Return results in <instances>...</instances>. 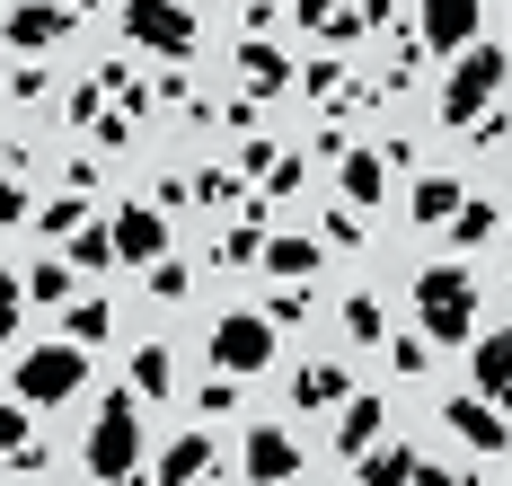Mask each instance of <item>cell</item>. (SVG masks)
<instances>
[{
	"label": "cell",
	"instance_id": "obj_1",
	"mask_svg": "<svg viewBox=\"0 0 512 486\" xmlns=\"http://www.w3.org/2000/svg\"><path fill=\"white\" fill-rule=\"evenodd\" d=\"M415 327L433 345H468L477 336V274L460 257H433V266L415 274Z\"/></svg>",
	"mask_w": 512,
	"mask_h": 486
},
{
	"label": "cell",
	"instance_id": "obj_2",
	"mask_svg": "<svg viewBox=\"0 0 512 486\" xmlns=\"http://www.w3.org/2000/svg\"><path fill=\"white\" fill-rule=\"evenodd\" d=\"M142 398H133V380L115 389V398H98V425H89V442H80V460H89V478H133L142 469Z\"/></svg>",
	"mask_w": 512,
	"mask_h": 486
},
{
	"label": "cell",
	"instance_id": "obj_3",
	"mask_svg": "<svg viewBox=\"0 0 512 486\" xmlns=\"http://www.w3.org/2000/svg\"><path fill=\"white\" fill-rule=\"evenodd\" d=\"M124 45H151V54L186 62L195 45H204V18H195V0H124Z\"/></svg>",
	"mask_w": 512,
	"mask_h": 486
},
{
	"label": "cell",
	"instance_id": "obj_4",
	"mask_svg": "<svg viewBox=\"0 0 512 486\" xmlns=\"http://www.w3.org/2000/svg\"><path fill=\"white\" fill-rule=\"evenodd\" d=\"M89 389V345H71V336H53L36 345L27 363H18V398L27 407H62V398H80Z\"/></svg>",
	"mask_w": 512,
	"mask_h": 486
},
{
	"label": "cell",
	"instance_id": "obj_5",
	"mask_svg": "<svg viewBox=\"0 0 512 486\" xmlns=\"http://www.w3.org/2000/svg\"><path fill=\"white\" fill-rule=\"evenodd\" d=\"M495 89H504V45H477V36H468V45H460V71H451V89H442V115L468 133L477 115L495 107Z\"/></svg>",
	"mask_w": 512,
	"mask_h": 486
},
{
	"label": "cell",
	"instance_id": "obj_6",
	"mask_svg": "<svg viewBox=\"0 0 512 486\" xmlns=\"http://www.w3.org/2000/svg\"><path fill=\"white\" fill-rule=\"evenodd\" d=\"M212 372H230V380H248V372H265L274 363V319L265 310H230V319L212 327Z\"/></svg>",
	"mask_w": 512,
	"mask_h": 486
},
{
	"label": "cell",
	"instance_id": "obj_7",
	"mask_svg": "<svg viewBox=\"0 0 512 486\" xmlns=\"http://www.w3.org/2000/svg\"><path fill=\"white\" fill-rule=\"evenodd\" d=\"M362 486H460V469H433L415 442H371V451H354L345 460Z\"/></svg>",
	"mask_w": 512,
	"mask_h": 486
},
{
	"label": "cell",
	"instance_id": "obj_8",
	"mask_svg": "<svg viewBox=\"0 0 512 486\" xmlns=\"http://www.w3.org/2000/svg\"><path fill=\"white\" fill-rule=\"evenodd\" d=\"M62 36H71V9L62 0H9L0 9V45L9 54H53Z\"/></svg>",
	"mask_w": 512,
	"mask_h": 486
},
{
	"label": "cell",
	"instance_id": "obj_9",
	"mask_svg": "<svg viewBox=\"0 0 512 486\" xmlns=\"http://www.w3.org/2000/svg\"><path fill=\"white\" fill-rule=\"evenodd\" d=\"M106 239H115V266H151L159 248H168V213L159 204H124V213L106 221Z\"/></svg>",
	"mask_w": 512,
	"mask_h": 486
},
{
	"label": "cell",
	"instance_id": "obj_10",
	"mask_svg": "<svg viewBox=\"0 0 512 486\" xmlns=\"http://www.w3.org/2000/svg\"><path fill=\"white\" fill-rule=\"evenodd\" d=\"M477 27H486V0H424V9H415V36H424L433 54H460Z\"/></svg>",
	"mask_w": 512,
	"mask_h": 486
},
{
	"label": "cell",
	"instance_id": "obj_11",
	"mask_svg": "<svg viewBox=\"0 0 512 486\" xmlns=\"http://www.w3.org/2000/svg\"><path fill=\"white\" fill-rule=\"evenodd\" d=\"M442 416H451V433H460L468 451H486V460H495V451H512V425H504V398H486V389H477V398H451V407H442Z\"/></svg>",
	"mask_w": 512,
	"mask_h": 486
},
{
	"label": "cell",
	"instance_id": "obj_12",
	"mask_svg": "<svg viewBox=\"0 0 512 486\" xmlns=\"http://www.w3.org/2000/svg\"><path fill=\"white\" fill-rule=\"evenodd\" d=\"M159 486H195V478H221V451H212V433H177L168 451H159V469H142Z\"/></svg>",
	"mask_w": 512,
	"mask_h": 486
},
{
	"label": "cell",
	"instance_id": "obj_13",
	"mask_svg": "<svg viewBox=\"0 0 512 486\" xmlns=\"http://www.w3.org/2000/svg\"><path fill=\"white\" fill-rule=\"evenodd\" d=\"M468 372L486 398H512V327H477L468 336Z\"/></svg>",
	"mask_w": 512,
	"mask_h": 486
},
{
	"label": "cell",
	"instance_id": "obj_14",
	"mask_svg": "<svg viewBox=\"0 0 512 486\" xmlns=\"http://www.w3.org/2000/svg\"><path fill=\"white\" fill-rule=\"evenodd\" d=\"M248 478H256V486L301 478V442H292V433H274V425H256V433H248Z\"/></svg>",
	"mask_w": 512,
	"mask_h": 486
},
{
	"label": "cell",
	"instance_id": "obj_15",
	"mask_svg": "<svg viewBox=\"0 0 512 486\" xmlns=\"http://www.w3.org/2000/svg\"><path fill=\"white\" fill-rule=\"evenodd\" d=\"M345 363H301L292 372V407H309V416H327V407H345Z\"/></svg>",
	"mask_w": 512,
	"mask_h": 486
},
{
	"label": "cell",
	"instance_id": "obj_16",
	"mask_svg": "<svg viewBox=\"0 0 512 486\" xmlns=\"http://www.w3.org/2000/svg\"><path fill=\"white\" fill-rule=\"evenodd\" d=\"M380 177H389V160H380V151H336V186H345V204H354V213L389 195Z\"/></svg>",
	"mask_w": 512,
	"mask_h": 486
},
{
	"label": "cell",
	"instance_id": "obj_17",
	"mask_svg": "<svg viewBox=\"0 0 512 486\" xmlns=\"http://www.w3.org/2000/svg\"><path fill=\"white\" fill-rule=\"evenodd\" d=\"M256 266L283 274V283H309V274L327 266V248H318V239H265V248H256Z\"/></svg>",
	"mask_w": 512,
	"mask_h": 486
},
{
	"label": "cell",
	"instance_id": "obj_18",
	"mask_svg": "<svg viewBox=\"0 0 512 486\" xmlns=\"http://www.w3.org/2000/svg\"><path fill=\"white\" fill-rule=\"evenodd\" d=\"M371 442H380V398L345 389V416H336V460H354V451H371Z\"/></svg>",
	"mask_w": 512,
	"mask_h": 486
},
{
	"label": "cell",
	"instance_id": "obj_19",
	"mask_svg": "<svg viewBox=\"0 0 512 486\" xmlns=\"http://www.w3.org/2000/svg\"><path fill=\"white\" fill-rule=\"evenodd\" d=\"M460 177H415V221H424V230H442V221L460 213Z\"/></svg>",
	"mask_w": 512,
	"mask_h": 486
},
{
	"label": "cell",
	"instance_id": "obj_20",
	"mask_svg": "<svg viewBox=\"0 0 512 486\" xmlns=\"http://www.w3.org/2000/svg\"><path fill=\"white\" fill-rule=\"evenodd\" d=\"M27 221H36V230H45V239H71V230H80V221H89V204H80V186H62V195H53V204H27Z\"/></svg>",
	"mask_w": 512,
	"mask_h": 486
},
{
	"label": "cell",
	"instance_id": "obj_21",
	"mask_svg": "<svg viewBox=\"0 0 512 486\" xmlns=\"http://www.w3.org/2000/svg\"><path fill=\"white\" fill-rule=\"evenodd\" d=\"M71 283H80V266H71V257H45L18 292H27V301H45V310H62V301H71Z\"/></svg>",
	"mask_w": 512,
	"mask_h": 486
},
{
	"label": "cell",
	"instance_id": "obj_22",
	"mask_svg": "<svg viewBox=\"0 0 512 486\" xmlns=\"http://www.w3.org/2000/svg\"><path fill=\"white\" fill-rule=\"evenodd\" d=\"M62 336H71V345H106V336H115V310H106V301H62Z\"/></svg>",
	"mask_w": 512,
	"mask_h": 486
},
{
	"label": "cell",
	"instance_id": "obj_23",
	"mask_svg": "<svg viewBox=\"0 0 512 486\" xmlns=\"http://www.w3.org/2000/svg\"><path fill=\"white\" fill-rule=\"evenodd\" d=\"M495 230H504V213H495V204H477V195H460V213H451V239H460V248H477V239H495Z\"/></svg>",
	"mask_w": 512,
	"mask_h": 486
},
{
	"label": "cell",
	"instance_id": "obj_24",
	"mask_svg": "<svg viewBox=\"0 0 512 486\" xmlns=\"http://www.w3.org/2000/svg\"><path fill=\"white\" fill-rule=\"evenodd\" d=\"M71 266H80V274H106V266H115V239H106L98 221H80V230H71Z\"/></svg>",
	"mask_w": 512,
	"mask_h": 486
},
{
	"label": "cell",
	"instance_id": "obj_25",
	"mask_svg": "<svg viewBox=\"0 0 512 486\" xmlns=\"http://www.w3.org/2000/svg\"><path fill=\"white\" fill-rule=\"evenodd\" d=\"M239 71H248V89H283L292 80V62L274 54V45H239Z\"/></svg>",
	"mask_w": 512,
	"mask_h": 486
},
{
	"label": "cell",
	"instance_id": "obj_26",
	"mask_svg": "<svg viewBox=\"0 0 512 486\" xmlns=\"http://www.w3.org/2000/svg\"><path fill=\"white\" fill-rule=\"evenodd\" d=\"M345 336H354V345H380V336H389V310H380L371 292H354V301H345Z\"/></svg>",
	"mask_w": 512,
	"mask_h": 486
},
{
	"label": "cell",
	"instance_id": "obj_27",
	"mask_svg": "<svg viewBox=\"0 0 512 486\" xmlns=\"http://www.w3.org/2000/svg\"><path fill=\"white\" fill-rule=\"evenodd\" d=\"M168 380H177L168 345H142V354H133V389H142V398H168Z\"/></svg>",
	"mask_w": 512,
	"mask_h": 486
},
{
	"label": "cell",
	"instance_id": "obj_28",
	"mask_svg": "<svg viewBox=\"0 0 512 486\" xmlns=\"http://www.w3.org/2000/svg\"><path fill=\"white\" fill-rule=\"evenodd\" d=\"M186 283H195V274L177 266L168 248H159V257H151V301H186Z\"/></svg>",
	"mask_w": 512,
	"mask_h": 486
},
{
	"label": "cell",
	"instance_id": "obj_29",
	"mask_svg": "<svg viewBox=\"0 0 512 486\" xmlns=\"http://www.w3.org/2000/svg\"><path fill=\"white\" fill-rule=\"evenodd\" d=\"M389 363H398L407 380H424V372H433V336H398V345H389Z\"/></svg>",
	"mask_w": 512,
	"mask_h": 486
},
{
	"label": "cell",
	"instance_id": "obj_30",
	"mask_svg": "<svg viewBox=\"0 0 512 486\" xmlns=\"http://www.w3.org/2000/svg\"><path fill=\"white\" fill-rule=\"evenodd\" d=\"M27 442V398H0V460Z\"/></svg>",
	"mask_w": 512,
	"mask_h": 486
},
{
	"label": "cell",
	"instance_id": "obj_31",
	"mask_svg": "<svg viewBox=\"0 0 512 486\" xmlns=\"http://www.w3.org/2000/svg\"><path fill=\"white\" fill-rule=\"evenodd\" d=\"M9 469H18V478H45V469H53V451H45V442H36V433H27V442L9 451Z\"/></svg>",
	"mask_w": 512,
	"mask_h": 486
},
{
	"label": "cell",
	"instance_id": "obj_32",
	"mask_svg": "<svg viewBox=\"0 0 512 486\" xmlns=\"http://www.w3.org/2000/svg\"><path fill=\"white\" fill-rule=\"evenodd\" d=\"M18 221H27V186L0 168V230H18Z\"/></svg>",
	"mask_w": 512,
	"mask_h": 486
},
{
	"label": "cell",
	"instance_id": "obj_33",
	"mask_svg": "<svg viewBox=\"0 0 512 486\" xmlns=\"http://www.w3.org/2000/svg\"><path fill=\"white\" fill-rule=\"evenodd\" d=\"M195 195H204V204H239V177H230V168H204Z\"/></svg>",
	"mask_w": 512,
	"mask_h": 486
},
{
	"label": "cell",
	"instance_id": "obj_34",
	"mask_svg": "<svg viewBox=\"0 0 512 486\" xmlns=\"http://www.w3.org/2000/svg\"><path fill=\"white\" fill-rule=\"evenodd\" d=\"M212 266H256V230H230V239L212 248Z\"/></svg>",
	"mask_w": 512,
	"mask_h": 486
},
{
	"label": "cell",
	"instance_id": "obj_35",
	"mask_svg": "<svg viewBox=\"0 0 512 486\" xmlns=\"http://www.w3.org/2000/svg\"><path fill=\"white\" fill-rule=\"evenodd\" d=\"M327 239H336V248H362V213H354V204L327 213Z\"/></svg>",
	"mask_w": 512,
	"mask_h": 486
},
{
	"label": "cell",
	"instance_id": "obj_36",
	"mask_svg": "<svg viewBox=\"0 0 512 486\" xmlns=\"http://www.w3.org/2000/svg\"><path fill=\"white\" fill-rule=\"evenodd\" d=\"M301 310H309V292H301V283H283V292H274V310H265V319L283 327V319H301Z\"/></svg>",
	"mask_w": 512,
	"mask_h": 486
},
{
	"label": "cell",
	"instance_id": "obj_37",
	"mask_svg": "<svg viewBox=\"0 0 512 486\" xmlns=\"http://www.w3.org/2000/svg\"><path fill=\"white\" fill-rule=\"evenodd\" d=\"M230 407H239V380L221 372V380H212V389H204V416H230Z\"/></svg>",
	"mask_w": 512,
	"mask_h": 486
},
{
	"label": "cell",
	"instance_id": "obj_38",
	"mask_svg": "<svg viewBox=\"0 0 512 486\" xmlns=\"http://www.w3.org/2000/svg\"><path fill=\"white\" fill-rule=\"evenodd\" d=\"M18 310H27V292H18V283L0 274V327H18Z\"/></svg>",
	"mask_w": 512,
	"mask_h": 486
},
{
	"label": "cell",
	"instance_id": "obj_39",
	"mask_svg": "<svg viewBox=\"0 0 512 486\" xmlns=\"http://www.w3.org/2000/svg\"><path fill=\"white\" fill-rule=\"evenodd\" d=\"M327 9H336V0H292V18H309V27H327Z\"/></svg>",
	"mask_w": 512,
	"mask_h": 486
},
{
	"label": "cell",
	"instance_id": "obj_40",
	"mask_svg": "<svg viewBox=\"0 0 512 486\" xmlns=\"http://www.w3.org/2000/svg\"><path fill=\"white\" fill-rule=\"evenodd\" d=\"M0 345H9V327H0Z\"/></svg>",
	"mask_w": 512,
	"mask_h": 486
},
{
	"label": "cell",
	"instance_id": "obj_41",
	"mask_svg": "<svg viewBox=\"0 0 512 486\" xmlns=\"http://www.w3.org/2000/svg\"><path fill=\"white\" fill-rule=\"evenodd\" d=\"M504 27H512V9H504Z\"/></svg>",
	"mask_w": 512,
	"mask_h": 486
},
{
	"label": "cell",
	"instance_id": "obj_42",
	"mask_svg": "<svg viewBox=\"0 0 512 486\" xmlns=\"http://www.w3.org/2000/svg\"><path fill=\"white\" fill-rule=\"evenodd\" d=\"M0 9H9V0H0Z\"/></svg>",
	"mask_w": 512,
	"mask_h": 486
}]
</instances>
